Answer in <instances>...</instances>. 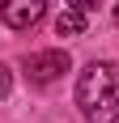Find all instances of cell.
<instances>
[{
    "label": "cell",
    "mask_w": 119,
    "mask_h": 123,
    "mask_svg": "<svg viewBox=\"0 0 119 123\" xmlns=\"http://www.w3.org/2000/svg\"><path fill=\"white\" fill-rule=\"evenodd\" d=\"M77 106L89 123H115L119 119V81L106 60L85 64L77 76Z\"/></svg>",
    "instance_id": "cell-1"
},
{
    "label": "cell",
    "mask_w": 119,
    "mask_h": 123,
    "mask_svg": "<svg viewBox=\"0 0 119 123\" xmlns=\"http://www.w3.org/2000/svg\"><path fill=\"white\" fill-rule=\"evenodd\" d=\"M26 68V81H34V85H47V81H55V76H64L72 68L68 51H34V55H26L21 60Z\"/></svg>",
    "instance_id": "cell-2"
},
{
    "label": "cell",
    "mask_w": 119,
    "mask_h": 123,
    "mask_svg": "<svg viewBox=\"0 0 119 123\" xmlns=\"http://www.w3.org/2000/svg\"><path fill=\"white\" fill-rule=\"evenodd\" d=\"M98 13V0H68L64 13L55 17V34L60 38H81L89 30V17Z\"/></svg>",
    "instance_id": "cell-3"
},
{
    "label": "cell",
    "mask_w": 119,
    "mask_h": 123,
    "mask_svg": "<svg viewBox=\"0 0 119 123\" xmlns=\"http://www.w3.org/2000/svg\"><path fill=\"white\" fill-rule=\"evenodd\" d=\"M47 13V0H4L0 4V21L9 30H34Z\"/></svg>",
    "instance_id": "cell-4"
},
{
    "label": "cell",
    "mask_w": 119,
    "mask_h": 123,
    "mask_svg": "<svg viewBox=\"0 0 119 123\" xmlns=\"http://www.w3.org/2000/svg\"><path fill=\"white\" fill-rule=\"evenodd\" d=\"M9 89H13V72L0 64V98H9Z\"/></svg>",
    "instance_id": "cell-5"
}]
</instances>
